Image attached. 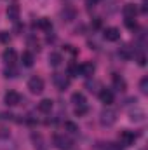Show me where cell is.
<instances>
[{
	"mask_svg": "<svg viewBox=\"0 0 148 150\" xmlns=\"http://www.w3.org/2000/svg\"><path fill=\"white\" fill-rule=\"evenodd\" d=\"M138 63H140L141 67H145V63H147V61H145V56H140V58H138Z\"/></svg>",
	"mask_w": 148,
	"mask_h": 150,
	"instance_id": "4dcf8cb0",
	"label": "cell"
},
{
	"mask_svg": "<svg viewBox=\"0 0 148 150\" xmlns=\"http://www.w3.org/2000/svg\"><path fill=\"white\" fill-rule=\"evenodd\" d=\"M4 75H5V77H11V79H12V77H16V75H18V70H16V68H14L12 65H9V68H7V70L4 72Z\"/></svg>",
	"mask_w": 148,
	"mask_h": 150,
	"instance_id": "cb8c5ba5",
	"label": "cell"
},
{
	"mask_svg": "<svg viewBox=\"0 0 148 150\" xmlns=\"http://www.w3.org/2000/svg\"><path fill=\"white\" fill-rule=\"evenodd\" d=\"M2 58H4V61H5L7 65H14V63H16V59H18V54H16V51H14L12 47H9V49H5V51H4Z\"/></svg>",
	"mask_w": 148,
	"mask_h": 150,
	"instance_id": "9c48e42d",
	"label": "cell"
},
{
	"mask_svg": "<svg viewBox=\"0 0 148 150\" xmlns=\"http://www.w3.org/2000/svg\"><path fill=\"white\" fill-rule=\"evenodd\" d=\"M118 54H120V56H122V58H124V59H131V58H132V56H134V54H132V51H131V47H129V45H124V47H122V49H120V51H118Z\"/></svg>",
	"mask_w": 148,
	"mask_h": 150,
	"instance_id": "44dd1931",
	"label": "cell"
},
{
	"mask_svg": "<svg viewBox=\"0 0 148 150\" xmlns=\"http://www.w3.org/2000/svg\"><path fill=\"white\" fill-rule=\"evenodd\" d=\"M125 26L131 28V30H134V28H136V21H134V19H125Z\"/></svg>",
	"mask_w": 148,
	"mask_h": 150,
	"instance_id": "f546056e",
	"label": "cell"
},
{
	"mask_svg": "<svg viewBox=\"0 0 148 150\" xmlns=\"http://www.w3.org/2000/svg\"><path fill=\"white\" fill-rule=\"evenodd\" d=\"M4 101H5V105H9V107H16V105L21 103V96H19V93H16V91H9V93L5 94Z\"/></svg>",
	"mask_w": 148,
	"mask_h": 150,
	"instance_id": "8992f818",
	"label": "cell"
},
{
	"mask_svg": "<svg viewBox=\"0 0 148 150\" xmlns=\"http://www.w3.org/2000/svg\"><path fill=\"white\" fill-rule=\"evenodd\" d=\"M28 89H30V93H33V94H40L42 91H44V80L40 79V77H32L30 80H28Z\"/></svg>",
	"mask_w": 148,
	"mask_h": 150,
	"instance_id": "7a4b0ae2",
	"label": "cell"
},
{
	"mask_svg": "<svg viewBox=\"0 0 148 150\" xmlns=\"http://www.w3.org/2000/svg\"><path fill=\"white\" fill-rule=\"evenodd\" d=\"M54 84H56V87H58L59 91H65V89L70 86V79L63 74H56L54 75Z\"/></svg>",
	"mask_w": 148,
	"mask_h": 150,
	"instance_id": "52a82bcc",
	"label": "cell"
},
{
	"mask_svg": "<svg viewBox=\"0 0 148 150\" xmlns=\"http://www.w3.org/2000/svg\"><path fill=\"white\" fill-rule=\"evenodd\" d=\"M72 103L75 107H80V105H85V96L82 93H73L72 94Z\"/></svg>",
	"mask_w": 148,
	"mask_h": 150,
	"instance_id": "d6986e66",
	"label": "cell"
},
{
	"mask_svg": "<svg viewBox=\"0 0 148 150\" xmlns=\"http://www.w3.org/2000/svg\"><path fill=\"white\" fill-rule=\"evenodd\" d=\"M68 74L72 75V77L78 75V74H80V67H78L77 63H70V65H68Z\"/></svg>",
	"mask_w": 148,
	"mask_h": 150,
	"instance_id": "603a6c76",
	"label": "cell"
},
{
	"mask_svg": "<svg viewBox=\"0 0 148 150\" xmlns=\"http://www.w3.org/2000/svg\"><path fill=\"white\" fill-rule=\"evenodd\" d=\"M75 16H77V12H75L73 7H70V5H66V7L61 11V18H63V21H73Z\"/></svg>",
	"mask_w": 148,
	"mask_h": 150,
	"instance_id": "7c38bea8",
	"label": "cell"
},
{
	"mask_svg": "<svg viewBox=\"0 0 148 150\" xmlns=\"http://www.w3.org/2000/svg\"><path fill=\"white\" fill-rule=\"evenodd\" d=\"M9 40H11L9 32H0V42H4V44H9Z\"/></svg>",
	"mask_w": 148,
	"mask_h": 150,
	"instance_id": "4316f807",
	"label": "cell"
},
{
	"mask_svg": "<svg viewBox=\"0 0 148 150\" xmlns=\"http://www.w3.org/2000/svg\"><path fill=\"white\" fill-rule=\"evenodd\" d=\"M61 61H63V58H61L59 52H51V54H49V65H51V67H59Z\"/></svg>",
	"mask_w": 148,
	"mask_h": 150,
	"instance_id": "e0dca14e",
	"label": "cell"
},
{
	"mask_svg": "<svg viewBox=\"0 0 148 150\" xmlns=\"http://www.w3.org/2000/svg\"><path fill=\"white\" fill-rule=\"evenodd\" d=\"M99 122H101V126H105V127H111V126L117 122V112L111 110V108L103 110V112L99 113Z\"/></svg>",
	"mask_w": 148,
	"mask_h": 150,
	"instance_id": "6da1fadb",
	"label": "cell"
},
{
	"mask_svg": "<svg viewBox=\"0 0 148 150\" xmlns=\"http://www.w3.org/2000/svg\"><path fill=\"white\" fill-rule=\"evenodd\" d=\"M85 2H87V5H89V7H91V5H94V4H98V2H99V0H85Z\"/></svg>",
	"mask_w": 148,
	"mask_h": 150,
	"instance_id": "1f68e13d",
	"label": "cell"
},
{
	"mask_svg": "<svg viewBox=\"0 0 148 150\" xmlns=\"http://www.w3.org/2000/svg\"><path fill=\"white\" fill-rule=\"evenodd\" d=\"M7 19L9 21H12V23H16L18 19H19V5L16 4V2H12V4H9V7H7Z\"/></svg>",
	"mask_w": 148,
	"mask_h": 150,
	"instance_id": "5b68a950",
	"label": "cell"
},
{
	"mask_svg": "<svg viewBox=\"0 0 148 150\" xmlns=\"http://www.w3.org/2000/svg\"><path fill=\"white\" fill-rule=\"evenodd\" d=\"M136 134L132 133V131H127V129H124V131H120V134H118V140H120V143L124 145V147H131L134 142H136Z\"/></svg>",
	"mask_w": 148,
	"mask_h": 150,
	"instance_id": "277c9868",
	"label": "cell"
},
{
	"mask_svg": "<svg viewBox=\"0 0 148 150\" xmlns=\"http://www.w3.org/2000/svg\"><path fill=\"white\" fill-rule=\"evenodd\" d=\"M52 142H54L56 149H59V150L72 149V140H70V138H66L65 134H56V136L52 138Z\"/></svg>",
	"mask_w": 148,
	"mask_h": 150,
	"instance_id": "3957f363",
	"label": "cell"
},
{
	"mask_svg": "<svg viewBox=\"0 0 148 150\" xmlns=\"http://www.w3.org/2000/svg\"><path fill=\"white\" fill-rule=\"evenodd\" d=\"M131 120H134V122H141V120H145V112H143L141 108L132 110V112H131Z\"/></svg>",
	"mask_w": 148,
	"mask_h": 150,
	"instance_id": "ffe728a7",
	"label": "cell"
},
{
	"mask_svg": "<svg viewBox=\"0 0 148 150\" xmlns=\"http://www.w3.org/2000/svg\"><path fill=\"white\" fill-rule=\"evenodd\" d=\"M111 80H113V87H115L117 91H125V80H124V79H122L120 75L113 74Z\"/></svg>",
	"mask_w": 148,
	"mask_h": 150,
	"instance_id": "5bb4252c",
	"label": "cell"
},
{
	"mask_svg": "<svg viewBox=\"0 0 148 150\" xmlns=\"http://www.w3.org/2000/svg\"><path fill=\"white\" fill-rule=\"evenodd\" d=\"M33 54L30 52V51H25L23 54H21V63H23V67H32L33 65Z\"/></svg>",
	"mask_w": 148,
	"mask_h": 150,
	"instance_id": "2e32d148",
	"label": "cell"
},
{
	"mask_svg": "<svg viewBox=\"0 0 148 150\" xmlns=\"http://www.w3.org/2000/svg\"><path fill=\"white\" fill-rule=\"evenodd\" d=\"M99 100L105 105H110V103H113V93H111L110 89H101L99 91Z\"/></svg>",
	"mask_w": 148,
	"mask_h": 150,
	"instance_id": "4fadbf2b",
	"label": "cell"
},
{
	"mask_svg": "<svg viewBox=\"0 0 148 150\" xmlns=\"http://www.w3.org/2000/svg\"><path fill=\"white\" fill-rule=\"evenodd\" d=\"M103 35H105V38L108 42H117L120 38V32H118V28H106Z\"/></svg>",
	"mask_w": 148,
	"mask_h": 150,
	"instance_id": "8fae6325",
	"label": "cell"
},
{
	"mask_svg": "<svg viewBox=\"0 0 148 150\" xmlns=\"http://www.w3.org/2000/svg\"><path fill=\"white\" fill-rule=\"evenodd\" d=\"M140 89H141V93H143V94H147V93H148V79H147V77H143V79H141V82H140Z\"/></svg>",
	"mask_w": 148,
	"mask_h": 150,
	"instance_id": "d4e9b609",
	"label": "cell"
},
{
	"mask_svg": "<svg viewBox=\"0 0 148 150\" xmlns=\"http://www.w3.org/2000/svg\"><path fill=\"white\" fill-rule=\"evenodd\" d=\"M94 70H96V67L91 61H85V63L80 65V75H84V77H92Z\"/></svg>",
	"mask_w": 148,
	"mask_h": 150,
	"instance_id": "30bf717a",
	"label": "cell"
},
{
	"mask_svg": "<svg viewBox=\"0 0 148 150\" xmlns=\"http://www.w3.org/2000/svg\"><path fill=\"white\" fill-rule=\"evenodd\" d=\"M122 12H124L125 19H134L136 14H138V7H136L134 4H125L124 9H122Z\"/></svg>",
	"mask_w": 148,
	"mask_h": 150,
	"instance_id": "ba28073f",
	"label": "cell"
},
{
	"mask_svg": "<svg viewBox=\"0 0 148 150\" xmlns=\"http://www.w3.org/2000/svg\"><path fill=\"white\" fill-rule=\"evenodd\" d=\"M91 25H92V28H94V30H98V28H101V19H99V18H94Z\"/></svg>",
	"mask_w": 148,
	"mask_h": 150,
	"instance_id": "f1b7e54d",
	"label": "cell"
},
{
	"mask_svg": "<svg viewBox=\"0 0 148 150\" xmlns=\"http://www.w3.org/2000/svg\"><path fill=\"white\" fill-rule=\"evenodd\" d=\"M52 110V101L51 100H42L40 103H38V112H42V113H49Z\"/></svg>",
	"mask_w": 148,
	"mask_h": 150,
	"instance_id": "9a60e30c",
	"label": "cell"
},
{
	"mask_svg": "<svg viewBox=\"0 0 148 150\" xmlns=\"http://www.w3.org/2000/svg\"><path fill=\"white\" fill-rule=\"evenodd\" d=\"M105 150H122V147H120L118 143H106Z\"/></svg>",
	"mask_w": 148,
	"mask_h": 150,
	"instance_id": "83f0119b",
	"label": "cell"
},
{
	"mask_svg": "<svg viewBox=\"0 0 148 150\" xmlns=\"http://www.w3.org/2000/svg\"><path fill=\"white\" fill-rule=\"evenodd\" d=\"M87 110H89V108H87V103H85V105H80V107H77L75 113H77V115H85V113H87Z\"/></svg>",
	"mask_w": 148,
	"mask_h": 150,
	"instance_id": "484cf974",
	"label": "cell"
},
{
	"mask_svg": "<svg viewBox=\"0 0 148 150\" xmlns=\"http://www.w3.org/2000/svg\"><path fill=\"white\" fill-rule=\"evenodd\" d=\"M37 26L40 28V30H44V32H51V30H52V23H51V19H47V18L38 19Z\"/></svg>",
	"mask_w": 148,
	"mask_h": 150,
	"instance_id": "ac0fdd59",
	"label": "cell"
},
{
	"mask_svg": "<svg viewBox=\"0 0 148 150\" xmlns=\"http://www.w3.org/2000/svg\"><path fill=\"white\" fill-rule=\"evenodd\" d=\"M65 129H66L70 134H75V133H78V126H77L75 122H72V120H66V122H65Z\"/></svg>",
	"mask_w": 148,
	"mask_h": 150,
	"instance_id": "7402d4cb",
	"label": "cell"
}]
</instances>
